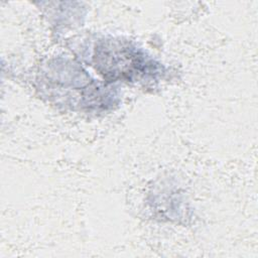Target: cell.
Instances as JSON below:
<instances>
[{"mask_svg": "<svg viewBox=\"0 0 258 258\" xmlns=\"http://www.w3.org/2000/svg\"><path fill=\"white\" fill-rule=\"evenodd\" d=\"M96 64L104 75H112L113 78L127 77L132 80L137 79L142 73H151V62L146 60L138 53L135 48L129 46H120L117 42L102 44L96 49Z\"/></svg>", "mask_w": 258, "mask_h": 258, "instance_id": "cell-1", "label": "cell"}]
</instances>
